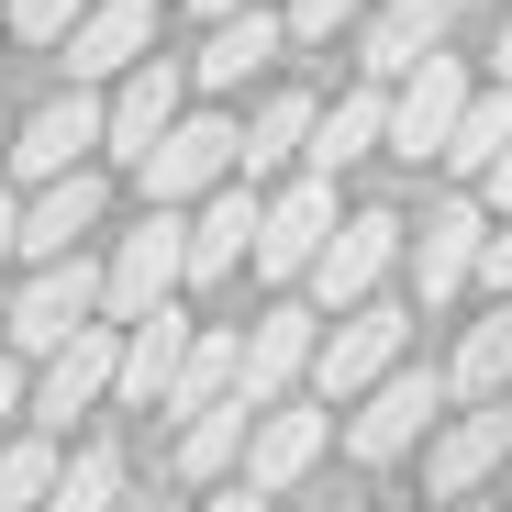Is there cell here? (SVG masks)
<instances>
[{
    "label": "cell",
    "instance_id": "d6986e66",
    "mask_svg": "<svg viewBox=\"0 0 512 512\" xmlns=\"http://www.w3.org/2000/svg\"><path fill=\"white\" fill-rule=\"evenodd\" d=\"M323 446H334V412H256V446H245V479L268 490V501H290L312 468H323Z\"/></svg>",
    "mask_w": 512,
    "mask_h": 512
},
{
    "label": "cell",
    "instance_id": "83f0119b",
    "mask_svg": "<svg viewBox=\"0 0 512 512\" xmlns=\"http://www.w3.org/2000/svg\"><path fill=\"white\" fill-rule=\"evenodd\" d=\"M56 435H12V446H0V512H45L56 501Z\"/></svg>",
    "mask_w": 512,
    "mask_h": 512
},
{
    "label": "cell",
    "instance_id": "60d3db41",
    "mask_svg": "<svg viewBox=\"0 0 512 512\" xmlns=\"http://www.w3.org/2000/svg\"><path fill=\"white\" fill-rule=\"evenodd\" d=\"M457 12H468V0H457Z\"/></svg>",
    "mask_w": 512,
    "mask_h": 512
},
{
    "label": "cell",
    "instance_id": "d4e9b609",
    "mask_svg": "<svg viewBox=\"0 0 512 512\" xmlns=\"http://www.w3.org/2000/svg\"><path fill=\"white\" fill-rule=\"evenodd\" d=\"M446 390H457V401H512V301H490V312L457 334Z\"/></svg>",
    "mask_w": 512,
    "mask_h": 512
},
{
    "label": "cell",
    "instance_id": "ffe728a7",
    "mask_svg": "<svg viewBox=\"0 0 512 512\" xmlns=\"http://www.w3.org/2000/svg\"><path fill=\"white\" fill-rule=\"evenodd\" d=\"M279 45H290V12H268V0H256V12H234V23H212L201 34V56H190V90H245L256 67H279Z\"/></svg>",
    "mask_w": 512,
    "mask_h": 512
},
{
    "label": "cell",
    "instance_id": "52a82bcc",
    "mask_svg": "<svg viewBox=\"0 0 512 512\" xmlns=\"http://www.w3.org/2000/svg\"><path fill=\"white\" fill-rule=\"evenodd\" d=\"M457 390H446V368H390L368 401H357V423H346V457L357 468H390V457H412L423 446V423H435Z\"/></svg>",
    "mask_w": 512,
    "mask_h": 512
},
{
    "label": "cell",
    "instance_id": "603a6c76",
    "mask_svg": "<svg viewBox=\"0 0 512 512\" xmlns=\"http://www.w3.org/2000/svg\"><path fill=\"white\" fill-rule=\"evenodd\" d=\"M390 145V90H379V78H357V90L346 101H323V134H312V179H334V167H357V156H379Z\"/></svg>",
    "mask_w": 512,
    "mask_h": 512
},
{
    "label": "cell",
    "instance_id": "1f68e13d",
    "mask_svg": "<svg viewBox=\"0 0 512 512\" xmlns=\"http://www.w3.org/2000/svg\"><path fill=\"white\" fill-rule=\"evenodd\" d=\"M479 279H490V290H501V301H512V212H501V223H490V256H479Z\"/></svg>",
    "mask_w": 512,
    "mask_h": 512
},
{
    "label": "cell",
    "instance_id": "3957f363",
    "mask_svg": "<svg viewBox=\"0 0 512 512\" xmlns=\"http://www.w3.org/2000/svg\"><path fill=\"white\" fill-rule=\"evenodd\" d=\"M179 290H190V212H145V223L112 245V312H101V323L134 334V323H156Z\"/></svg>",
    "mask_w": 512,
    "mask_h": 512
},
{
    "label": "cell",
    "instance_id": "2e32d148",
    "mask_svg": "<svg viewBox=\"0 0 512 512\" xmlns=\"http://www.w3.org/2000/svg\"><path fill=\"white\" fill-rule=\"evenodd\" d=\"M256 234H268V201H256V179L212 190L190 212V290H223L234 268H256Z\"/></svg>",
    "mask_w": 512,
    "mask_h": 512
},
{
    "label": "cell",
    "instance_id": "7a4b0ae2",
    "mask_svg": "<svg viewBox=\"0 0 512 512\" xmlns=\"http://www.w3.org/2000/svg\"><path fill=\"white\" fill-rule=\"evenodd\" d=\"M134 179H145V212H201L212 190L245 179V123H234V112H190L179 134L134 167Z\"/></svg>",
    "mask_w": 512,
    "mask_h": 512
},
{
    "label": "cell",
    "instance_id": "8d00e7d4",
    "mask_svg": "<svg viewBox=\"0 0 512 512\" xmlns=\"http://www.w3.org/2000/svg\"><path fill=\"white\" fill-rule=\"evenodd\" d=\"M190 12H201V23H234V12H256V0H190Z\"/></svg>",
    "mask_w": 512,
    "mask_h": 512
},
{
    "label": "cell",
    "instance_id": "9c48e42d",
    "mask_svg": "<svg viewBox=\"0 0 512 512\" xmlns=\"http://www.w3.org/2000/svg\"><path fill=\"white\" fill-rule=\"evenodd\" d=\"M90 145H112V101L101 90H56L45 112H23V134H12V179H78L90 167Z\"/></svg>",
    "mask_w": 512,
    "mask_h": 512
},
{
    "label": "cell",
    "instance_id": "30bf717a",
    "mask_svg": "<svg viewBox=\"0 0 512 512\" xmlns=\"http://www.w3.org/2000/svg\"><path fill=\"white\" fill-rule=\"evenodd\" d=\"M323 323H334L323 301H268V312H256V323H245V401L279 412V401L312 379V357H323Z\"/></svg>",
    "mask_w": 512,
    "mask_h": 512
},
{
    "label": "cell",
    "instance_id": "9a60e30c",
    "mask_svg": "<svg viewBox=\"0 0 512 512\" xmlns=\"http://www.w3.org/2000/svg\"><path fill=\"white\" fill-rule=\"evenodd\" d=\"M112 379H123V323H90L78 346L45 357V379H34V423H45V435H67V412L112 401Z\"/></svg>",
    "mask_w": 512,
    "mask_h": 512
},
{
    "label": "cell",
    "instance_id": "ba28073f",
    "mask_svg": "<svg viewBox=\"0 0 512 512\" xmlns=\"http://www.w3.org/2000/svg\"><path fill=\"white\" fill-rule=\"evenodd\" d=\"M334 234H346V212H334V179H312V167H301V179L268 201V234H256V279H268V290L312 279Z\"/></svg>",
    "mask_w": 512,
    "mask_h": 512
},
{
    "label": "cell",
    "instance_id": "4fadbf2b",
    "mask_svg": "<svg viewBox=\"0 0 512 512\" xmlns=\"http://www.w3.org/2000/svg\"><path fill=\"white\" fill-rule=\"evenodd\" d=\"M67 90H101V78H134L145 56H156V0H101L90 23H78L67 45Z\"/></svg>",
    "mask_w": 512,
    "mask_h": 512
},
{
    "label": "cell",
    "instance_id": "6da1fadb",
    "mask_svg": "<svg viewBox=\"0 0 512 512\" xmlns=\"http://www.w3.org/2000/svg\"><path fill=\"white\" fill-rule=\"evenodd\" d=\"M401 346H412V301L379 290V301H357V312H334V323H323V357H312V401H323V412H334V401H368L390 368H412Z\"/></svg>",
    "mask_w": 512,
    "mask_h": 512
},
{
    "label": "cell",
    "instance_id": "277c9868",
    "mask_svg": "<svg viewBox=\"0 0 512 512\" xmlns=\"http://www.w3.org/2000/svg\"><path fill=\"white\" fill-rule=\"evenodd\" d=\"M90 312H112V268L56 256V268H34V279L12 290V346L56 357V346H78V334H90Z\"/></svg>",
    "mask_w": 512,
    "mask_h": 512
},
{
    "label": "cell",
    "instance_id": "484cf974",
    "mask_svg": "<svg viewBox=\"0 0 512 512\" xmlns=\"http://www.w3.org/2000/svg\"><path fill=\"white\" fill-rule=\"evenodd\" d=\"M501 156H512V78H479V101H468V123L446 145V179H490Z\"/></svg>",
    "mask_w": 512,
    "mask_h": 512
},
{
    "label": "cell",
    "instance_id": "d590c367",
    "mask_svg": "<svg viewBox=\"0 0 512 512\" xmlns=\"http://www.w3.org/2000/svg\"><path fill=\"white\" fill-rule=\"evenodd\" d=\"M479 201H490V212H512V156H501L490 179H479Z\"/></svg>",
    "mask_w": 512,
    "mask_h": 512
},
{
    "label": "cell",
    "instance_id": "f1b7e54d",
    "mask_svg": "<svg viewBox=\"0 0 512 512\" xmlns=\"http://www.w3.org/2000/svg\"><path fill=\"white\" fill-rule=\"evenodd\" d=\"M45 512H123V446H78L56 468V501Z\"/></svg>",
    "mask_w": 512,
    "mask_h": 512
},
{
    "label": "cell",
    "instance_id": "4316f807",
    "mask_svg": "<svg viewBox=\"0 0 512 512\" xmlns=\"http://www.w3.org/2000/svg\"><path fill=\"white\" fill-rule=\"evenodd\" d=\"M245 390V334H223V323H201V346H190V368H179V390H167V412H212V401H234Z\"/></svg>",
    "mask_w": 512,
    "mask_h": 512
},
{
    "label": "cell",
    "instance_id": "836d02e7",
    "mask_svg": "<svg viewBox=\"0 0 512 512\" xmlns=\"http://www.w3.org/2000/svg\"><path fill=\"white\" fill-rule=\"evenodd\" d=\"M201 512H268V490H256V479H223V490H212Z\"/></svg>",
    "mask_w": 512,
    "mask_h": 512
},
{
    "label": "cell",
    "instance_id": "cb8c5ba5",
    "mask_svg": "<svg viewBox=\"0 0 512 512\" xmlns=\"http://www.w3.org/2000/svg\"><path fill=\"white\" fill-rule=\"evenodd\" d=\"M312 134H323V101H312V90H268V101L245 112V179H268V167L312 156Z\"/></svg>",
    "mask_w": 512,
    "mask_h": 512
},
{
    "label": "cell",
    "instance_id": "f546056e",
    "mask_svg": "<svg viewBox=\"0 0 512 512\" xmlns=\"http://www.w3.org/2000/svg\"><path fill=\"white\" fill-rule=\"evenodd\" d=\"M101 0H0V23H12V45H34V56H56L78 23H90Z\"/></svg>",
    "mask_w": 512,
    "mask_h": 512
},
{
    "label": "cell",
    "instance_id": "74e56055",
    "mask_svg": "<svg viewBox=\"0 0 512 512\" xmlns=\"http://www.w3.org/2000/svg\"><path fill=\"white\" fill-rule=\"evenodd\" d=\"M490 78H512V12H501V45H490Z\"/></svg>",
    "mask_w": 512,
    "mask_h": 512
},
{
    "label": "cell",
    "instance_id": "8fae6325",
    "mask_svg": "<svg viewBox=\"0 0 512 512\" xmlns=\"http://www.w3.org/2000/svg\"><path fill=\"white\" fill-rule=\"evenodd\" d=\"M490 223H501V212H490L479 190H446L435 212H423V234H412V290H423V301H457V290L479 279V256H490Z\"/></svg>",
    "mask_w": 512,
    "mask_h": 512
},
{
    "label": "cell",
    "instance_id": "ab89813d",
    "mask_svg": "<svg viewBox=\"0 0 512 512\" xmlns=\"http://www.w3.org/2000/svg\"><path fill=\"white\" fill-rule=\"evenodd\" d=\"M0 34H12V23H0Z\"/></svg>",
    "mask_w": 512,
    "mask_h": 512
},
{
    "label": "cell",
    "instance_id": "e575fe53",
    "mask_svg": "<svg viewBox=\"0 0 512 512\" xmlns=\"http://www.w3.org/2000/svg\"><path fill=\"white\" fill-rule=\"evenodd\" d=\"M23 256V201H0V268Z\"/></svg>",
    "mask_w": 512,
    "mask_h": 512
},
{
    "label": "cell",
    "instance_id": "7402d4cb",
    "mask_svg": "<svg viewBox=\"0 0 512 512\" xmlns=\"http://www.w3.org/2000/svg\"><path fill=\"white\" fill-rule=\"evenodd\" d=\"M256 412H268V401H245V390H234V401H212V412H190V423H179V479H190V490H223V479L245 468Z\"/></svg>",
    "mask_w": 512,
    "mask_h": 512
},
{
    "label": "cell",
    "instance_id": "ac0fdd59",
    "mask_svg": "<svg viewBox=\"0 0 512 512\" xmlns=\"http://www.w3.org/2000/svg\"><path fill=\"white\" fill-rule=\"evenodd\" d=\"M190 346H201V323H190L179 301H167L156 323H134V334H123V379H112V401H123V412H167V390H179Z\"/></svg>",
    "mask_w": 512,
    "mask_h": 512
},
{
    "label": "cell",
    "instance_id": "44dd1931",
    "mask_svg": "<svg viewBox=\"0 0 512 512\" xmlns=\"http://www.w3.org/2000/svg\"><path fill=\"white\" fill-rule=\"evenodd\" d=\"M101 167H78V179H45L34 201H23V256H34V268H56V256H78V234H90L101 223Z\"/></svg>",
    "mask_w": 512,
    "mask_h": 512
},
{
    "label": "cell",
    "instance_id": "7c38bea8",
    "mask_svg": "<svg viewBox=\"0 0 512 512\" xmlns=\"http://www.w3.org/2000/svg\"><path fill=\"white\" fill-rule=\"evenodd\" d=\"M179 101H190V67H179V56H145L134 78H112V145H101V156H123V167H145V156H156L167 134L190 123Z\"/></svg>",
    "mask_w": 512,
    "mask_h": 512
},
{
    "label": "cell",
    "instance_id": "f35d334b",
    "mask_svg": "<svg viewBox=\"0 0 512 512\" xmlns=\"http://www.w3.org/2000/svg\"><path fill=\"white\" fill-rule=\"evenodd\" d=\"M12 134H23V123H0V167H12Z\"/></svg>",
    "mask_w": 512,
    "mask_h": 512
},
{
    "label": "cell",
    "instance_id": "5b68a950",
    "mask_svg": "<svg viewBox=\"0 0 512 512\" xmlns=\"http://www.w3.org/2000/svg\"><path fill=\"white\" fill-rule=\"evenodd\" d=\"M468 101H479V78H468L457 56H423V67L401 78V90H390V156H412V167H446V145H457Z\"/></svg>",
    "mask_w": 512,
    "mask_h": 512
},
{
    "label": "cell",
    "instance_id": "4dcf8cb0",
    "mask_svg": "<svg viewBox=\"0 0 512 512\" xmlns=\"http://www.w3.org/2000/svg\"><path fill=\"white\" fill-rule=\"evenodd\" d=\"M379 12V0H290V45H334V34H357Z\"/></svg>",
    "mask_w": 512,
    "mask_h": 512
},
{
    "label": "cell",
    "instance_id": "e0dca14e",
    "mask_svg": "<svg viewBox=\"0 0 512 512\" xmlns=\"http://www.w3.org/2000/svg\"><path fill=\"white\" fill-rule=\"evenodd\" d=\"M501 457H512V401H468L446 435H435V457H423V490H435V501H468Z\"/></svg>",
    "mask_w": 512,
    "mask_h": 512
},
{
    "label": "cell",
    "instance_id": "d6a6232c",
    "mask_svg": "<svg viewBox=\"0 0 512 512\" xmlns=\"http://www.w3.org/2000/svg\"><path fill=\"white\" fill-rule=\"evenodd\" d=\"M34 390H23V357H0V446H12V412H23Z\"/></svg>",
    "mask_w": 512,
    "mask_h": 512
},
{
    "label": "cell",
    "instance_id": "5bb4252c",
    "mask_svg": "<svg viewBox=\"0 0 512 512\" xmlns=\"http://www.w3.org/2000/svg\"><path fill=\"white\" fill-rule=\"evenodd\" d=\"M446 12H457V0H379V12L357 23V78L401 90L423 56H446Z\"/></svg>",
    "mask_w": 512,
    "mask_h": 512
},
{
    "label": "cell",
    "instance_id": "8992f818",
    "mask_svg": "<svg viewBox=\"0 0 512 512\" xmlns=\"http://www.w3.org/2000/svg\"><path fill=\"white\" fill-rule=\"evenodd\" d=\"M401 256H412V223H401V212H346V234L323 245V268H312L301 290H312L323 312H357V301H379V290H390Z\"/></svg>",
    "mask_w": 512,
    "mask_h": 512
}]
</instances>
